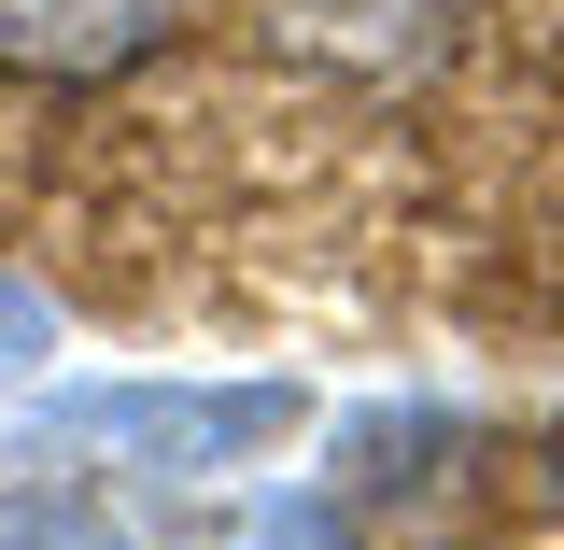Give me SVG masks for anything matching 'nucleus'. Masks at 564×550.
I'll use <instances>...</instances> for the list:
<instances>
[{
	"label": "nucleus",
	"mask_w": 564,
	"mask_h": 550,
	"mask_svg": "<svg viewBox=\"0 0 564 550\" xmlns=\"http://www.w3.org/2000/svg\"><path fill=\"white\" fill-rule=\"evenodd\" d=\"M296 438V381H85V396H43L14 466H99L128 452L141 481H212V466H254Z\"/></svg>",
	"instance_id": "nucleus-1"
},
{
	"label": "nucleus",
	"mask_w": 564,
	"mask_h": 550,
	"mask_svg": "<svg viewBox=\"0 0 564 550\" xmlns=\"http://www.w3.org/2000/svg\"><path fill=\"white\" fill-rule=\"evenodd\" d=\"M184 0H0V71L14 85H113L128 57L170 43Z\"/></svg>",
	"instance_id": "nucleus-2"
},
{
	"label": "nucleus",
	"mask_w": 564,
	"mask_h": 550,
	"mask_svg": "<svg viewBox=\"0 0 564 550\" xmlns=\"http://www.w3.org/2000/svg\"><path fill=\"white\" fill-rule=\"evenodd\" d=\"M0 550H141L99 494H57V481H14L0 494Z\"/></svg>",
	"instance_id": "nucleus-3"
},
{
	"label": "nucleus",
	"mask_w": 564,
	"mask_h": 550,
	"mask_svg": "<svg viewBox=\"0 0 564 550\" xmlns=\"http://www.w3.org/2000/svg\"><path fill=\"white\" fill-rule=\"evenodd\" d=\"M43 367H57V311L0 269V396H14V381H43Z\"/></svg>",
	"instance_id": "nucleus-4"
},
{
	"label": "nucleus",
	"mask_w": 564,
	"mask_h": 550,
	"mask_svg": "<svg viewBox=\"0 0 564 550\" xmlns=\"http://www.w3.org/2000/svg\"><path fill=\"white\" fill-rule=\"evenodd\" d=\"M240 550H352V522L325 508V494H269V508L240 522Z\"/></svg>",
	"instance_id": "nucleus-5"
},
{
	"label": "nucleus",
	"mask_w": 564,
	"mask_h": 550,
	"mask_svg": "<svg viewBox=\"0 0 564 550\" xmlns=\"http://www.w3.org/2000/svg\"><path fill=\"white\" fill-rule=\"evenodd\" d=\"M551 508H564V423H551Z\"/></svg>",
	"instance_id": "nucleus-6"
}]
</instances>
